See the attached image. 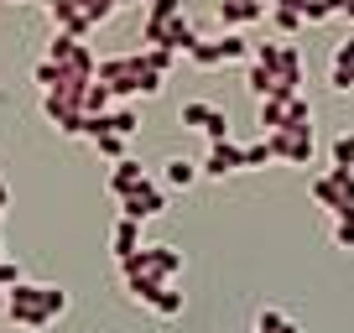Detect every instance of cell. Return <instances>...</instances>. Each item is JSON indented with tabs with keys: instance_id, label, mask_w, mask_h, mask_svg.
<instances>
[{
	"instance_id": "1",
	"label": "cell",
	"mask_w": 354,
	"mask_h": 333,
	"mask_svg": "<svg viewBox=\"0 0 354 333\" xmlns=\"http://www.w3.org/2000/svg\"><path fill=\"white\" fill-rule=\"evenodd\" d=\"M6 312H11L16 328H47L68 312V292L47 287V281H21V287L6 292Z\"/></svg>"
},
{
	"instance_id": "2",
	"label": "cell",
	"mask_w": 354,
	"mask_h": 333,
	"mask_svg": "<svg viewBox=\"0 0 354 333\" xmlns=\"http://www.w3.org/2000/svg\"><path fill=\"white\" fill-rule=\"evenodd\" d=\"M100 84H110V94L120 104H131V99H151V94H162L167 78L151 73V68L141 63V53H115V57H100Z\"/></svg>"
},
{
	"instance_id": "3",
	"label": "cell",
	"mask_w": 354,
	"mask_h": 333,
	"mask_svg": "<svg viewBox=\"0 0 354 333\" xmlns=\"http://www.w3.org/2000/svg\"><path fill=\"white\" fill-rule=\"evenodd\" d=\"M120 276L125 281L151 276V281H162V287H172V276H183V250H177V245H141L136 256L120 260Z\"/></svg>"
},
{
	"instance_id": "4",
	"label": "cell",
	"mask_w": 354,
	"mask_h": 333,
	"mask_svg": "<svg viewBox=\"0 0 354 333\" xmlns=\"http://www.w3.org/2000/svg\"><path fill=\"white\" fill-rule=\"evenodd\" d=\"M141 42L146 47H172V53H193L203 37L188 16H141Z\"/></svg>"
},
{
	"instance_id": "5",
	"label": "cell",
	"mask_w": 354,
	"mask_h": 333,
	"mask_svg": "<svg viewBox=\"0 0 354 333\" xmlns=\"http://www.w3.org/2000/svg\"><path fill=\"white\" fill-rule=\"evenodd\" d=\"M177 125H183V131H203L209 146L230 141V115H224L219 104H209V99H188L183 110H177Z\"/></svg>"
},
{
	"instance_id": "6",
	"label": "cell",
	"mask_w": 354,
	"mask_h": 333,
	"mask_svg": "<svg viewBox=\"0 0 354 333\" xmlns=\"http://www.w3.org/2000/svg\"><path fill=\"white\" fill-rule=\"evenodd\" d=\"M162 209H167V182H156V178H146L141 188H131L120 198V213H125V219H141V224L156 219Z\"/></svg>"
},
{
	"instance_id": "7",
	"label": "cell",
	"mask_w": 354,
	"mask_h": 333,
	"mask_svg": "<svg viewBox=\"0 0 354 333\" xmlns=\"http://www.w3.org/2000/svg\"><path fill=\"white\" fill-rule=\"evenodd\" d=\"M266 146L277 162H292V166H308L313 162V131H266Z\"/></svg>"
},
{
	"instance_id": "8",
	"label": "cell",
	"mask_w": 354,
	"mask_h": 333,
	"mask_svg": "<svg viewBox=\"0 0 354 333\" xmlns=\"http://www.w3.org/2000/svg\"><path fill=\"white\" fill-rule=\"evenodd\" d=\"M219 32H245V26L271 16V0H219Z\"/></svg>"
},
{
	"instance_id": "9",
	"label": "cell",
	"mask_w": 354,
	"mask_h": 333,
	"mask_svg": "<svg viewBox=\"0 0 354 333\" xmlns=\"http://www.w3.org/2000/svg\"><path fill=\"white\" fill-rule=\"evenodd\" d=\"M292 99H297V94L292 89H271L266 94V99H255V125H261V135L266 131H287V115H292Z\"/></svg>"
},
{
	"instance_id": "10",
	"label": "cell",
	"mask_w": 354,
	"mask_h": 333,
	"mask_svg": "<svg viewBox=\"0 0 354 333\" xmlns=\"http://www.w3.org/2000/svg\"><path fill=\"white\" fill-rule=\"evenodd\" d=\"M230 172H245V146L240 141H214L209 156H203V178H230Z\"/></svg>"
},
{
	"instance_id": "11",
	"label": "cell",
	"mask_w": 354,
	"mask_h": 333,
	"mask_svg": "<svg viewBox=\"0 0 354 333\" xmlns=\"http://www.w3.org/2000/svg\"><path fill=\"white\" fill-rule=\"evenodd\" d=\"M308 193H313V203H318V209H328L333 219H339V213H354L349 209V198H344V188H339V178H333V172H318V178L308 182Z\"/></svg>"
},
{
	"instance_id": "12",
	"label": "cell",
	"mask_w": 354,
	"mask_h": 333,
	"mask_svg": "<svg viewBox=\"0 0 354 333\" xmlns=\"http://www.w3.org/2000/svg\"><path fill=\"white\" fill-rule=\"evenodd\" d=\"M53 32H68V37H88V32H94L84 0H63V6H57V11H53Z\"/></svg>"
},
{
	"instance_id": "13",
	"label": "cell",
	"mask_w": 354,
	"mask_h": 333,
	"mask_svg": "<svg viewBox=\"0 0 354 333\" xmlns=\"http://www.w3.org/2000/svg\"><path fill=\"white\" fill-rule=\"evenodd\" d=\"M141 182H146V166L136 162V156H125V162L110 166V193H115V203H120L131 188H141Z\"/></svg>"
},
{
	"instance_id": "14",
	"label": "cell",
	"mask_w": 354,
	"mask_h": 333,
	"mask_svg": "<svg viewBox=\"0 0 354 333\" xmlns=\"http://www.w3.org/2000/svg\"><path fill=\"white\" fill-rule=\"evenodd\" d=\"M110 250H115V260H125V256H136L141 250V219H115V229H110Z\"/></svg>"
},
{
	"instance_id": "15",
	"label": "cell",
	"mask_w": 354,
	"mask_h": 333,
	"mask_svg": "<svg viewBox=\"0 0 354 333\" xmlns=\"http://www.w3.org/2000/svg\"><path fill=\"white\" fill-rule=\"evenodd\" d=\"M203 178V162H188V156H167L162 162V182L167 188H193Z\"/></svg>"
},
{
	"instance_id": "16",
	"label": "cell",
	"mask_w": 354,
	"mask_h": 333,
	"mask_svg": "<svg viewBox=\"0 0 354 333\" xmlns=\"http://www.w3.org/2000/svg\"><path fill=\"white\" fill-rule=\"evenodd\" d=\"M277 84L292 94H302V53L292 42H281V57H277Z\"/></svg>"
},
{
	"instance_id": "17",
	"label": "cell",
	"mask_w": 354,
	"mask_h": 333,
	"mask_svg": "<svg viewBox=\"0 0 354 333\" xmlns=\"http://www.w3.org/2000/svg\"><path fill=\"white\" fill-rule=\"evenodd\" d=\"M250 333H302V323L292 318V312H281V307H271V302H266V307L255 312Z\"/></svg>"
},
{
	"instance_id": "18",
	"label": "cell",
	"mask_w": 354,
	"mask_h": 333,
	"mask_svg": "<svg viewBox=\"0 0 354 333\" xmlns=\"http://www.w3.org/2000/svg\"><path fill=\"white\" fill-rule=\"evenodd\" d=\"M115 104H120V99H115L110 84H100V78H94V84L84 89V115H110Z\"/></svg>"
},
{
	"instance_id": "19",
	"label": "cell",
	"mask_w": 354,
	"mask_h": 333,
	"mask_svg": "<svg viewBox=\"0 0 354 333\" xmlns=\"http://www.w3.org/2000/svg\"><path fill=\"white\" fill-rule=\"evenodd\" d=\"M94 151H100L104 162H125V156H131V135L104 131V135H94Z\"/></svg>"
},
{
	"instance_id": "20",
	"label": "cell",
	"mask_w": 354,
	"mask_h": 333,
	"mask_svg": "<svg viewBox=\"0 0 354 333\" xmlns=\"http://www.w3.org/2000/svg\"><path fill=\"white\" fill-rule=\"evenodd\" d=\"M146 307H151L156 318H183V292H177V287H162Z\"/></svg>"
},
{
	"instance_id": "21",
	"label": "cell",
	"mask_w": 354,
	"mask_h": 333,
	"mask_svg": "<svg viewBox=\"0 0 354 333\" xmlns=\"http://www.w3.org/2000/svg\"><path fill=\"white\" fill-rule=\"evenodd\" d=\"M328 89H333V94H354V57H333Z\"/></svg>"
},
{
	"instance_id": "22",
	"label": "cell",
	"mask_w": 354,
	"mask_h": 333,
	"mask_svg": "<svg viewBox=\"0 0 354 333\" xmlns=\"http://www.w3.org/2000/svg\"><path fill=\"white\" fill-rule=\"evenodd\" d=\"M271 26H277L281 37H302V32H308L302 11H287V6H271Z\"/></svg>"
},
{
	"instance_id": "23",
	"label": "cell",
	"mask_w": 354,
	"mask_h": 333,
	"mask_svg": "<svg viewBox=\"0 0 354 333\" xmlns=\"http://www.w3.org/2000/svg\"><path fill=\"white\" fill-rule=\"evenodd\" d=\"M219 47H224V63H250L255 42H245L240 32H219Z\"/></svg>"
},
{
	"instance_id": "24",
	"label": "cell",
	"mask_w": 354,
	"mask_h": 333,
	"mask_svg": "<svg viewBox=\"0 0 354 333\" xmlns=\"http://www.w3.org/2000/svg\"><path fill=\"white\" fill-rule=\"evenodd\" d=\"M245 89H250L255 99H266V94L277 89V73H271V68H261V63H250V68H245Z\"/></svg>"
},
{
	"instance_id": "25",
	"label": "cell",
	"mask_w": 354,
	"mask_h": 333,
	"mask_svg": "<svg viewBox=\"0 0 354 333\" xmlns=\"http://www.w3.org/2000/svg\"><path fill=\"white\" fill-rule=\"evenodd\" d=\"M141 63L146 68H151V73H172V63H177V53H172V47H141Z\"/></svg>"
},
{
	"instance_id": "26",
	"label": "cell",
	"mask_w": 354,
	"mask_h": 333,
	"mask_svg": "<svg viewBox=\"0 0 354 333\" xmlns=\"http://www.w3.org/2000/svg\"><path fill=\"white\" fill-rule=\"evenodd\" d=\"M193 63H198V68H224V47H219V37H214V42H209V37H203V42L198 47H193Z\"/></svg>"
},
{
	"instance_id": "27",
	"label": "cell",
	"mask_w": 354,
	"mask_h": 333,
	"mask_svg": "<svg viewBox=\"0 0 354 333\" xmlns=\"http://www.w3.org/2000/svg\"><path fill=\"white\" fill-rule=\"evenodd\" d=\"M271 162H277V156H271L266 135H261V141H250V146H245V172H261V166H271Z\"/></svg>"
},
{
	"instance_id": "28",
	"label": "cell",
	"mask_w": 354,
	"mask_h": 333,
	"mask_svg": "<svg viewBox=\"0 0 354 333\" xmlns=\"http://www.w3.org/2000/svg\"><path fill=\"white\" fill-rule=\"evenodd\" d=\"M328 156H333V166H354V131H344V135H333V146H328Z\"/></svg>"
},
{
	"instance_id": "29",
	"label": "cell",
	"mask_w": 354,
	"mask_h": 333,
	"mask_svg": "<svg viewBox=\"0 0 354 333\" xmlns=\"http://www.w3.org/2000/svg\"><path fill=\"white\" fill-rule=\"evenodd\" d=\"M32 78H37V84H42V94H53L57 84H63V68H57L53 57H42V63H37V73H32Z\"/></svg>"
},
{
	"instance_id": "30",
	"label": "cell",
	"mask_w": 354,
	"mask_h": 333,
	"mask_svg": "<svg viewBox=\"0 0 354 333\" xmlns=\"http://www.w3.org/2000/svg\"><path fill=\"white\" fill-rule=\"evenodd\" d=\"M328 234H333V245H339V250H354V213H339Z\"/></svg>"
},
{
	"instance_id": "31",
	"label": "cell",
	"mask_w": 354,
	"mask_h": 333,
	"mask_svg": "<svg viewBox=\"0 0 354 333\" xmlns=\"http://www.w3.org/2000/svg\"><path fill=\"white\" fill-rule=\"evenodd\" d=\"M302 21H308V26H323V21H333L328 0H308V6H302Z\"/></svg>"
},
{
	"instance_id": "32",
	"label": "cell",
	"mask_w": 354,
	"mask_h": 333,
	"mask_svg": "<svg viewBox=\"0 0 354 333\" xmlns=\"http://www.w3.org/2000/svg\"><path fill=\"white\" fill-rule=\"evenodd\" d=\"M21 281H26V276H21V266H16V260L6 256V260H0V292H11V287H21Z\"/></svg>"
},
{
	"instance_id": "33",
	"label": "cell",
	"mask_w": 354,
	"mask_h": 333,
	"mask_svg": "<svg viewBox=\"0 0 354 333\" xmlns=\"http://www.w3.org/2000/svg\"><path fill=\"white\" fill-rule=\"evenodd\" d=\"M146 16H183V0H141Z\"/></svg>"
},
{
	"instance_id": "34",
	"label": "cell",
	"mask_w": 354,
	"mask_h": 333,
	"mask_svg": "<svg viewBox=\"0 0 354 333\" xmlns=\"http://www.w3.org/2000/svg\"><path fill=\"white\" fill-rule=\"evenodd\" d=\"M328 11H333V16H349V21H354V0H328Z\"/></svg>"
},
{
	"instance_id": "35",
	"label": "cell",
	"mask_w": 354,
	"mask_h": 333,
	"mask_svg": "<svg viewBox=\"0 0 354 333\" xmlns=\"http://www.w3.org/2000/svg\"><path fill=\"white\" fill-rule=\"evenodd\" d=\"M333 57H354V32H349V37H344V42H339V47H333Z\"/></svg>"
},
{
	"instance_id": "36",
	"label": "cell",
	"mask_w": 354,
	"mask_h": 333,
	"mask_svg": "<svg viewBox=\"0 0 354 333\" xmlns=\"http://www.w3.org/2000/svg\"><path fill=\"white\" fill-rule=\"evenodd\" d=\"M271 6H287V11H302V6H308V0H271Z\"/></svg>"
},
{
	"instance_id": "37",
	"label": "cell",
	"mask_w": 354,
	"mask_h": 333,
	"mask_svg": "<svg viewBox=\"0 0 354 333\" xmlns=\"http://www.w3.org/2000/svg\"><path fill=\"white\" fill-rule=\"evenodd\" d=\"M6 203H11V188H6V182H0V219H6Z\"/></svg>"
},
{
	"instance_id": "38",
	"label": "cell",
	"mask_w": 354,
	"mask_h": 333,
	"mask_svg": "<svg viewBox=\"0 0 354 333\" xmlns=\"http://www.w3.org/2000/svg\"><path fill=\"white\" fill-rule=\"evenodd\" d=\"M37 6H47V11H57V6H63V0H37Z\"/></svg>"
},
{
	"instance_id": "39",
	"label": "cell",
	"mask_w": 354,
	"mask_h": 333,
	"mask_svg": "<svg viewBox=\"0 0 354 333\" xmlns=\"http://www.w3.org/2000/svg\"><path fill=\"white\" fill-rule=\"evenodd\" d=\"M125 6H141V0H115V11H125Z\"/></svg>"
},
{
	"instance_id": "40",
	"label": "cell",
	"mask_w": 354,
	"mask_h": 333,
	"mask_svg": "<svg viewBox=\"0 0 354 333\" xmlns=\"http://www.w3.org/2000/svg\"><path fill=\"white\" fill-rule=\"evenodd\" d=\"M0 260H6V245H0Z\"/></svg>"
}]
</instances>
